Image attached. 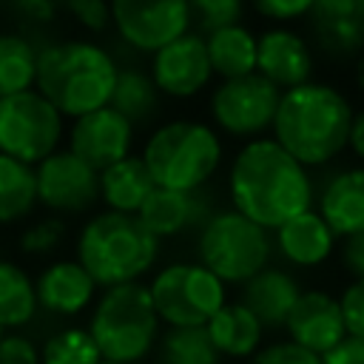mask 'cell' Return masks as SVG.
Listing matches in <instances>:
<instances>
[{
    "label": "cell",
    "mask_w": 364,
    "mask_h": 364,
    "mask_svg": "<svg viewBox=\"0 0 364 364\" xmlns=\"http://www.w3.org/2000/svg\"><path fill=\"white\" fill-rule=\"evenodd\" d=\"M91 307L88 333L105 361L136 364L154 353L162 321L154 310L148 284L128 282L102 287Z\"/></svg>",
    "instance_id": "cell-6"
},
{
    "label": "cell",
    "mask_w": 364,
    "mask_h": 364,
    "mask_svg": "<svg viewBox=\"0 0 364 364\" xmlns=\"http://www.w3.org/2000/svg\"><path fill=\"white\" fill-rule=\"evenodd\" d=\"M100 364H117V361H105V358H102V361H100Z\"/></svg>",
    "instance_id": "cell-43"
},
{
    "label": "cell",
    "mask_w": 364,
    "mask_h": 364,
    "mask_svg": "<svg viewBox=\"0 0 364 364\" xmlns=\"http://www.w3.org/2000/svg\"><path fill=\"white\" fill-rule=\"evenodd\" d=\"M37 307L48 316H80L97 299V282L77 259H54L34 279Z\"/></svg>",
    "instance_id": "cell-19"
},
{
    "label": "cell",
    "mask_w": 364,
    "mask_h": 364,
    "mask_svg": "<svg viewBox=\"0 0 364 364\" xmlns=\"http://www.w3.org/2000/svg\"><path fill=\"white\" fill-rule=\"evenodd\" d=\"M154 188L156 185L139 154H128L125 159L100 171V202L105 210L136 216Z\"/></svg>",
    "instance_id": "cell-24"
},
{
    "label": "cell",
    "mask_w": 364,
    "mask_h": 364,
    "mask_svg": "<svg viewBox=\"0 0 364 364\" xmlns=\"http://www.w3.org/2000/svg\"><path fill=\"white\" fill-rule=\"evenodd\" d=\"M102 355L88 327H63L40 347V364H100Z\"/></svg>",
    "instance_id": "cell-31"
},
{
    "label": "cell",
    "mask_w": 364,
    "mask_h": 364,
    "mask_svg": "<svg viewBox=\"0 0 364 364\" xmlns=\"http://www.w3.org/2000/svg\"><path fill=\"white\" fill-rule=\"evenodd\" d=\"M321 364H364V338H344L330 353L321 355Z\"/></svg>",
    "instance_id": "cell-41"
},
{
    "label": "cell",
    "mask_w": 364,
    "mask_h": 364,
    "mask_svg": "<svg viewBox=\"0 0 364 364\" xmlns=\"http://www.w3.org/2000/svg\"><path fill=\"white\" fill-rule=\"evenodd\" d=\"M338 299L344 333L350 338H364V279H353Z\"/></svg>",
    "instance_id": "cell-35"
},
{
    "label": "cell",
    "mask_w": 364,
    "mask_h": 364,
    "mask_svg": "<svg viewBox=\"0 0 364 364\" xmlns=\"http://www.w3.org/2000/svg\"><path fill=\"white\" fill-rule=\"evenodd\" d=\"M350 100L327 82H304L282 91L273 117V139L304 168H324L347 151L353 125Z\"/></svg>",
    "instance_id": "cell-2"
},
{
    "label": "cell",
    "mask_w": 364,
    "mask_h": 364,
    "mask_svg": "<svg viewBox=\"0 0 364 364\" xmlns=\"http://www.w3.org/2000/svg\"><path fill=\"white\" fill-rule=\"evenodd\" d=\"M313 71V46L296 28L270 26L262 34H256V74H262L279 91L310 82Z\"/></svg>",
    "instance_id": "cell-15"
},
{
    "label": "cell",
    "mask_w": 364,
    "mask_h": 364,
    "mask_svg": "<svg viewBox=\"0 0 364 364\" xmlns=\"http://www.w3.org/2000/svg\"><path fill=\"white\" fill-rule=\"evenodd\" d=\"M3 333H6V330H3V327H0V338H3Z\"/></svg>",
    "instance_id": "cell-44"
},
{
    "label": "cell",
    "mask_w": 364,
    "mask_h": 364,
    "mask_svg": "<svg viewBox=\"0 0 364 364\" xmlns=\"http://www.w3.org/2000/svg\"><path fill=\"white\" fill-rule=\"evenodd\" d=\"M37 208L34 168L0 154V225H14Z\"/></svg>",
    "instance_id": "cell-28"
},
{
    "label": "cell",
    "mask_w": 364,
    "mask_h": 364,
    "mask_svg": "<svg viewBox=\"0 0 364 364\" xmlns=\"http://www.w3.org/2000/svg\"><path fill=\"white\" fill-rule=\"evenodd\" d=\"M63 11L88 34H105L111 28L108 0H63Z\"/></svg>",
    "instance_id": "cell-34"
},
{
    "label": "cell",
    "mask_w": 364,
    "mask_h": 364,
    "mask_svg": "<svg viewBox=\"0 0 364 364\" xmlns=\"http://www.w3.org/2000/svg\"><path fill=\"white\" fill-rule=\"evenodd\" d=\"M282 91L262 74L222 80L208 97V114L213 128L233 139H259L273 128Z\"/></svg>",
    "instance_id": "cell-10"
},
{
    "label": "cell",
    "mask_w": 364,
    "mask_h": 364,
    "mask_svg": "<svg viewBox=\"0 0 364 364\" xmlns=\"http://www.w3.org/2000/svg\"><path fill=\"white\" fill-rule=\"evenodd\" d=\"M347 148L364 162V108L353 114V125H350V139H347Z\"/></svg>",
    "instance_id": "cell-42"
},
{
    "label": "cell",
    "mask_w": 364,
    "mask_h": 364,
    "mask_svg": "<svg viewBox=\"0 0 364 364\" xmlns=\"http://www.w3.org/2000/svg\"><path fill=\"white\" fill-rule=\"evenodd\" d=\"M299 293H301V287L293 273L267 264L262 273H256L253 279H247L242 284L239 301L259 318V324L264 330H279V327H284Z\"/></svg>",
    "instance_id": "cell-22"
},
{
    "label": "cell",
    "mask_w": 364,
    "mask_h": 364,
    "mask_svg": "<svg viewBox=\"0 0 364 364\" xmlns=\"http://www.w3.org/2000/svg\"><path fill=\"white\" fill-rule=\"evenodd\" d=\"M273 236L233 208H216L196 230V262L222 284H245L270 264Z\"/></svg>",
    "instance_id": "cell-7"
},
{
    "label": "cell",
    "mask_w": 364,
    "mask_h": 364,
    "mask_svg": "<svg viewBox=\"0 0 364 364\" xmlns=\"http://www.w3.org/2000/svg\"><path fill=\"white\" fill-rule=\"evenodd\" d=\"M65 136V117L37 91L0 97V154L37 165L51 156Z\"/></svg>",
    "instance_id": "cell-9"
},
{
    "label": "cell",
    "mask_w": 364,
    "mask_h": 364,
    "mask_svg": "<svg viewBox=\"0 0 364 364\" xmlns=\"http://www.w3.org/2000/svg\"><path fill=\"white\" fill-rule=\"evenodd\" d=\"M316 213L333 230L336 239H347L364 230V165L336 171L318 188Z\"/></svg>",
    "instance_id": "cell-20"
},
{
    "label": "cell",
    "mask_w": 364,
    "mask_h": 364,
    "mask_svg": "<svg viewBox=\"0 0 364 364\" xmlns=\"http://www.w3.org/2000/svg\"><path fill=\"white\" fill-rule=\"evenodd\" d=\"M216 210L213 196L208 188L199 191H168V188H154L145 205L139 208L136 219L145 225L148 233H154L159 242L162 239H176L185 233H196L210 213Z\"/></svg>",
    "instance_id": "cell-16"
},
{
    "label": "cell",
    "mask_w": 364,
    "mask_h": 364,
    "mask_svg": "<svg viewBox=\"0 0 364 364\" xmlns=\"http://www.w3.org/2000/svg\"><path fill=\"white\" fill-rule=\"evenodd\" d=\"M77 262L97 287L139 282L159 259V239L131 213L97 210L77 230Z\"/></svg>",
    "instance_id": "cell-4"
},
{
    "label": "cell",
    "mask_w": 364,
    "mask_h": 364,
    "mask_svg": "<svg viewBox=\"0 0 364 364\" xmlns=\"http://www.w3.org/2000/svg\"><path fill=\"white\" fill-rule=\"evenodd\" d=\"M37 48L26 34L0 31V97L34 88Z\"/></svg>",
    "instance_id": "cell-29"
},
{
    "label": "cell",
    "mask_w": 364,
    "mask_h": 364,
    "mask_svg": "<svg viewBox=\"0 0 364 364\" xmlns=\"http://www.w3.org/2000/svg\"><path fill=\"white\" fill-rule=\"evenodd\" d=\"M222 154V136L210 122L168 119L148 134L139 156L156 188L199 191L219 171Z\"/></svg>",
    "instance_id": "cell-5"
},
{
    "label": "cell",
    "mask_w": 364,
    "mask_h": 364,
    "mask_svg": "<svg viewBox=\"0 0 364 364\" xmlns=\"http://www.w3.org/2000/svg\"><path fill=\"white\" fill-rule=\"evenodd\" d=\"M159 364H219L205 327H168L159 333Z\"/></svg>",
    "instance_id": "cell-30"
},
{
    "label": "cell",
    "mask_w": 364,
    "mask_h": 364,
    "mask_svg": "<svg viewBox=\"0 0 364 364\" xmlns=\"http://www.w3.org/2000/svg\"><path fill=\"white\" fill-rule=\"evenodd\" d=\"M108 6L117 37L142 54L159 51L193 26L188 0H108Z\"/></svg>",
    "instance_id": "cell-11"
},
{
    "label": "cell",
    "mask_w": 364,
    "mask_h": 364,
    "mask_svg": "<svg viewBox=\"0 0 364 364\" xmlns=\"http://www.w3.org/2000/svg\"><path fill=\"white\" fill-rule=\"evenodd\" d=\"M284 330L293 344H299L316 355L330 353L336 344H341L347 338L338 299L318 287L299 293V299L284 321Z\"/></svg>",
    "instance_id": "cell-17"
},
{
    "label": "cell",
    "mask_w": 364,
    "mask_h": 364,
    "mask_svg": "<svg viewBox=\"0 0 364 364\" xmlns=\"http://www.w3.org/2000/svg\"><path fill=\"white\" fill-rule=\"evenodd\" d=\"M151 80L162 97L171 100H193L202 94L210 80L213 68L205 51V37L196 31H188L176 37L173 43L162 46L151 54Z\"/></svg>",
    "instance_id": "cell-13"
},
{
    "label": "cell",
    "mask_w": 364,
    "mask_h": 364,
    "mask_svg": "<svg viewBox=\"0 0 364 364\" xmlns=\"http://www.w3.org/2000/svg\"><path fill=\"white\" fill-rule=\"evenodd\" d=\"M63 239H65V222L60 216H46L20 233L17 247L28 259H48L63 245Z\"/></svg>",
    "instance_id": "cell-32"
},
{
    "label": "cell",
    "mask_w": 364,
    "mask_h": 364,
    "mask_svg": "<svg viewBox=\"0 0 364 364\" xmlns=\"http://www.w3.org/2000/svg\"><path fill=\"white\" fill-rule=\"evenodd\" d=\"M154 310L168 327H205L208 318L228 301L222 284L199 262H171L154 273L148 284Z\"/></svg>",
    "instance_id": "cell-8"
},
{
    "label": "cell",
    "mask_w": 364,
    "mask_h": 364,
    "mask_svg": "<svg viewBox=\"0 0 364 364\" xmlns=\"http://www.w3.org/2000/svg\"><path fill=\"white\" fill-rule=\"evenodd\" d=\"M108 105L117 114H122L134 128H145L156 122L162 111V94L156 91L148 71L128 65V68H119Z\"/></svg>",
    "instance_id": "cell-26"
},
{
    "label": "cell",
    "mask_w": 364,
    "mask_h": 364,
    "mask_svg": "<svg viewBox=\"0 0 364 364\" xmlns=\"http://www.w3.org/2000/svg\"><path fill=\"white\" fill-rule=\"evenodd\" d=\"M0 364H40V347L34 338L17 330H6L0 338Z\"/></svg>",
    "instance_id": "cell-38"
},
{
    "label": "cell",
    "mask_w": 364,
    "mask_h": 364,
    "mask_svg": "<svg viewBox=\"0 0 364 364\" xmlns=\"http://www.w3.org/2000/svg\"><path fill=\"white\" fill-rule=\"evenodd\" d=\"M304 20L321 54L333 60L364 54V0H313Z\"/></svg>",
    "instance_id": "cell-18"
},
{
    "label": "cell",
    "mask_w": 364,
    "mask_h": 364,
    "mask_svg": "<svg viewBox=\"0 0 364 364\" xmlns=\"http://www.w3.org/2000/svg\"><path fill=\"white\" fill-rule=\"evenodd\" d=\"M37 310L34 279L17 262L0 259V327L20 330L34 321Z\"/></svg>",
    "instance_id": "cell-27"
},
{
    "label": "cell",
    "mask_w": 364,
    "mask_h": 364,
    "mask_svg": "<svg viewBox=\"0 0 364 364\" xmlns=\"http://www.w3.org/2000/svg\"><path fill=\"white\" fill-rule=\"evenodd\" d=\"M250 364H321V355L287 341H273L267 347H259V353L250 358Z\"/></svg>",
    "instance_id": "cell-37"
},
{
    "label": "cell",
    "mask_w": 364,
    "mask_h": 364,
    "mask_svg": "<svg viewBox=\"0 0 364 364\" xmlns=\"http://www.w3.org/2000/svg\"><path fill=\"white\" fill-rule=\"evenodd\" d=\"M313 179L273 136L245 142L228 171L230 208L264 230L313 208Z\"/></svg>",
    "instance_id": "cell-1"
},
{
    "label": "cell",
    "mask_w": 364,
    "mask_h": 364,
    "mask_svg": "<svg viewBox=\"0 0 364 364\" xmlns=\"http://www.w3.org/2000/svg\"><path fill=\"white\" fill-rule=\"evenodd\" d=\"M9 9L28 26H48L57 20L63 0H9Z\"/></svg>",
    "instance_id": "cell-39"
},
{
    "label": "cell",
    "mask_w": 364,
    "mask_h": 364,
    "mask_svg": "<svg viewBox=\"0 0 364 364\" xmlns=\"http://www.w3.org/2000/svg\"><path fill=\"white\" fill-rule=\"evenodd\" d=\"M205 333L210 338V344L216 347V353L222 358H233V361H250L264 338V327L259 324V318L236 299V301H225L205 324Z\"/></svg>",
    "instance_id": "cell-23"
},
{
    "label": "cell",
    "mask_w": 364,
    "mask_h": 364,
    "mask_svg": "<svg viewBox=\"0 0 364 364\" xmlns=\"http://www.w3.org/2000/svg\"><path fill=\"white\" fill-rule=\"evenodd\" d=\"M134 136H136V128L111 105H105L71 119L68 151L80 156L85 165H91L94 171H105L108 165L131 154Z\"/></svg>",
    "instance_id": "cell-14"
},
{
    "label": "cell",
    "mask_w": 364,
    "mask_h": 364,
    "mask_svg": "<svg viewBox=\"0 0 364 364\" xmlns=\"http://www.w3.org/2000/svg\"><path fill=\"white\" fill-rule=\"evenodd\" d=\"M119 65L94 40H57L37 48L34 88L63 114L82 117L111 102Z\"/></svg>",
    "instance_id": "cell-3"
},
{
    "label": "cell",
    "mask_w": 364,
    "mask_h": 364,
    "mask_svg": "<svg viewBox=\"0 0 364 364\" xmlns=\"http://www.w3.org/2000/svg\"><path fill=\"white\" fill-rule=\"evenodd\" d=\"M247 6H253L259 17L284 26L293 20H304L313 9V0H247Z\"/></svg>",
    "instance_id": "cell-36"
},
{
    "label": "cell",
    "mask_w": 364,
    "mask_h": 364,
    "mask_svg": "<svg viewBox=\"0 0 364 364\" xmlns=\"http://www.w3.org/2000/svg\"><path fill=\"white\" fill-rule=\"evenodd\" d=\"M37 205L54 216H80L100 202V171L85 165L68 148H57L51 156L34 165Z\"/></svg>",
    "instance_id": "cell-12"
},
{
    "label": "cell",
    "mask_w": 364,
    "mask_h": 364,
    "mask_svg": "<svg viewBox=\"0 0 364 364\" xmlns=\"http://www.w3.org/2000/svg\"><path fill=\"white\" fill-rule=\"evenodd\" d=\"M205 51L219 80H236L256 71V34L236 23L205 34Z\"/></svg>",
    "instance_id": "cell-25"
},
{
    "label": "cell",
    "mask_w": 364,
    "mask_h": 364,
    "mask_svg": "<svg viewBox=\"0 0 364 364\" xmlns=\"http://www.w3.org/2000/svg\"><path fill=\"white\" fill-rule=\"evenodd\" d=\"M341 267L353 279H364V230L341 242Z\"/></svg>",
    "instance_id": "cell-40"
},
{
    "label": "cell",
    "mask_w": 364,
    "mask_h": 364,
    "mask_svg": "<svg viewBox=\"0 0 364 364\" xmlns=\"http://www.w3.org/2000/svg\"><path fill=\"white\" fill-rule=\"evenodd\" d=\"M188 6H191V20L208 34L213 28L242 23L247 0H188Z\"/></svg>",
    "instance_id": "cell-33"
},
{
    "label": "cell",
    "mask_w": 364,
    "mask_h": 364,
    "mask_svg": "<svg viewBox=\"0 0 364 364\" xmlns=\"http://www.w3.org/2000/svg\"><path fill=\"white\" fill-rule=\"evenodd\" d=\"M273 247L293 267H318L333 256L336 236L310 208L273 230Z\"/></svg>",
    "instance_id": "cell-21"
}]
</instances>
